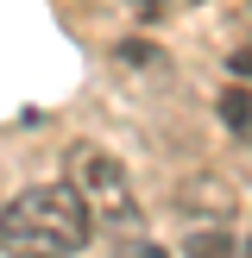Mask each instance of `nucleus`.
Wrapping results in <instances>:
<instances>
[{"label":"nucleus","instance_id":"obj_1","mask_svg":"<svg viewBox=\"0 0 252 258\" xmlns=\"http://www.w3.org/2000/svg\"><path fill=\"white\" fill-rule=\"evenodd\" d=\"M95 239V214L76 183H38L0 208V252L7 258H76Z\"/></svg>","mask_w":252,"mask_h":258},{"label":"nucleus","instance_id":"obj_2","mask_svg":"<svg viewBox=\"0 0 252 258\" xmlns=\"http://www.w3.org/2000/svg\"><path fill=\"white\" fill-rule=\"evenodd\" d=\"M63 170H70L76 196L88 202L95 227H113V233H139V202H133V183H126V164H120V158H107L101 145H70Z\"/></svg>","mask_w":252,"mask_h":258},{"label":"nucleus","instance_id":"obj_5","mask_svg":"<svg viewBox=\"0 0 252 258\" xmlns=\"http://www.w3.org/2000/svg\"><path fill=\"white\" fill-rule=\"evenodd\" d=\"M233 76H246V82H252V44H239V50H233Z\"/></svg>","mask_w":252,"mask_h":258},{"label":"nucleus","instance_id":"obj_4","mask_svg":"<svg viewBox=\"0 0 252 258\" xmlns=\"http://www.w3.org/2000/svg\"><path fill=\"white\" fill-rule=\"evenodd\" d=\"M189 258H233V246H227V233H214V227H196V233L183 239Z\"/></svg>","mask_w":252,"mask_h":258},{"label":"nucleus","instance_id":"obj_3","mask_svg":"<svg viewBox=\"0 0 252 258\" xmlns=\"http://www.w3.org/2000/svg\"><path fill=\"white\" fill-rule=\"evenodd\" d=\"M221 120L233 126V139H252V95L246 88H221Z\"/></svg>","mask_w":252,"mask_h":258},{"label":"nucleus","instance_id":"obj_6","mask_svg":"<svg viewBox=\"0 0 252 258\" xmlns=\"http://www.w3.org/2000/svg\"><path fill=\"white\" fill-rule=\"evenodd\" d=\"M120 258H170L164 246H133V252H120Z\"/></svg>","mask_w":252,"mask_h":258}]
</instances>
